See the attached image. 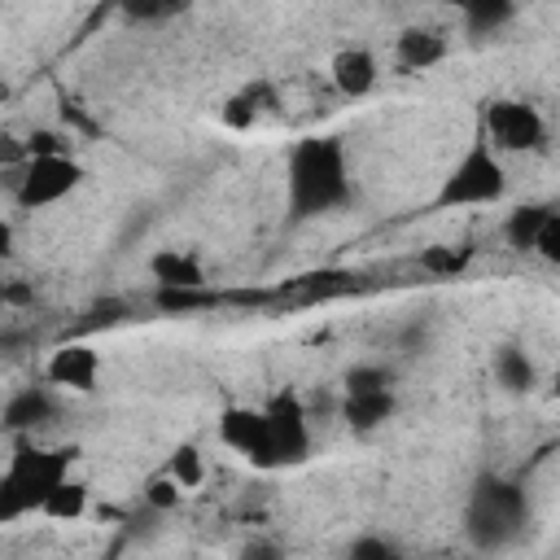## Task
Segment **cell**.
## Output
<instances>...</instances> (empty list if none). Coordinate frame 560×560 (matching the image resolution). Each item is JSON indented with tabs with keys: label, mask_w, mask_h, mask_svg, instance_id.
Wrapping results in <instances>:
<instances>
[{
	"label": "cell",
	"mask_w": 560,
	"mask_h": 560,
	"mask_svg": "<svg viewBox=\"0 0 560 560\" xmlns=\"http://www.w3.org/2000/svg\"><path fill=\"white\" fill-rule=\"evenodd\" d=\"M354 201V162L341 136H298L284 153V214L311 223Z\"/></svg>",
	"instance_id": "obj_1"
},
{
	"label": "cell",
	"mask_w": 560,
	"mask_h": 560,
	"mask_svg": "<svg viewBox=\"0 0 560 560\" xmlns=\"http://www.w3.org/2000/svg\"><path fill=\"white\" fill-rule=\"evenodd\" d=\"M79 446H48L39 438H13L9 459L0 468V525H18L26 516H39L52 490L74 477Z\"/></svg>",
	"instance_id": "obj_2"
},
{
	"label": "cell",
	"mask_w": 560,
	"mask_h": 560,
	"mask_svg": "<svg viewBox=\"0 0 560 560\" xmlns=\"http://www.w3.org/2000/svg\"><path fill=\"white\" fill-rule=\"evenodd\" d=\"M459 529L464 542L481 556H499L516 547L529 529V490L508 472H477L464 494Z\"/></svg>",
	"instance_id": "obj_3"
},
{
	"label": "cell",
	"mask_w": 560,
	"mask_h": 560,
	"mask_svg": "<svg viewBox=\"0 0 560 560\" xmlns=\"http://www.w3.org/2000/svg\"><path fill=\"white\" fill-rule=\"evenodd\" d=\"M512 188L508 162L472 131V140L464 144V153L446 166V175L438 179L433 192V210H477V206H499Z\"/></svg>",
	"instance_id": "obj_4"
},
{
	"label": "cell",
	"mask_w": 560,
	"mask_h": 560,
	"mask_svg": "<svg viewBox=\"0 0 560 560\" xmlns=\"http://www.w3.org/2000/svg\"><path fill=\"white\" fill-rule=\"evenodd\" d=\"M477 136L499 153V158H516V153H538L547 149V118L534 101L525 96H490L477 109Z\"/></svg>",
	"instance_id": "obj_5"
},
{
	"label": "cell",
	"mask_w": 560,
	"mask_h": 560,
	"mask_svg": "<svg viewBox=\"0 0 560 560\" xmlns=\"http://www.w3.org/2000/svg\"><path fill=\"white\" fill-rule=\"evenodd\" d=\"M83 184H88V166L79 162V153H44V158H26L13 171V201L18 210L39 214L70 201Z\"/></svg>",
	"instance_id": "obj_6"
},
{
	"label": "cell",
	"mask_w": 560,
	"mask_h": 560,
	"mask_svg": "<svg viewBox=\"0 0 560 560\" xmlns=\"http://www.w3.org/2000/svg\"><path fill=\"white\" fill-rule=\"evenodd\" d=\"M219 442H223L232 455H241L249 468H258V472H276V468H280L276 446H271L267 416H262V407H254V402H228V407L219 411Z\"/></svg>",
	"instance_id": "obj_7"
},
{
	"label": "cell",
	"mask_w": 560,
	"mask_h": 560,
	"mask_svg": "<svg viewBox=\"0 0 560 560\" xmlns=\"http://www.w3.org/2000/svg\"><path fill=\"white\" fill-rule=\"evenodd\" d=\"M262 416H267V429H271V446H276V459L280 468H293L311 455V407L298 389H276L267 402H262Z\"/></svg>",
	"instance_id": "obj_8"
},
{
	"label": "cell",
	"mask_w": 560,
	"mask_h": 560,
	"mask_svg": "<svg viewBox=\"0 0 560 560\" xmlns=\"http://www.w3.org/2000/svg\"><path fill=\"white\" fill-rule=\"evenodd\" d=\"M101 372H105V359L92 341H61L44 363V385H52L57 394L92 398L101 389Z\"/></svg>",
	"instance_id": "obj_9"
},
{
	"label": "cell",
	"mask_w": 560,
	"mask_h": 560,
	"mask_svg": "<svg viewBox=\"0 0 560 560\" xmlns=\"http://www.w3.org/2000/svg\"><path fill=\"white\" fill-rule=\"evenodd\" d=\"M52 420H57V389L52 385H22L0 407V429L9 438H35Z\"/></svg>",
	"instance_id": "obj_10"
},
{
	"label": "cell",
	"mask_w": 560,
	"mask_h": 560,
	"mask_svg": "<svg viewBox=\"0 0 560 560\" xmlns=\"http://www.w3.org/2000/svg\"><path fill=\"white\" fill-rule=\"evenodd\" d=\"M328 83H332L337 96H346V101L372 96L376 83H381V57H376L368 44H346V48H337L332 61H328Z\"/></svg>",
	"instance_id": "obj_11"
},
{
	"label": "cell",
	"mask_w": 560,
	"mask_h": 560,
	"mask_svg": "<svg viewBox=\"0 0 560 560\" xmlns=\"http://www.w3.org/2000/svg\"><path fill=\"white\" fill-rule=\"evenodd\" d=\"M144 271L153 280V289H210V271H206L201 254L188 245H158L144 258Z\"/></svg>",
	"instance_id": "obj_12"
},
{
	"label": "cell",
	"mask_w": 560,
	"mask_h": 560,
	"mask_svg": "<svg viewBox=\"0 0 560 560\" xmlns=\"http://www.w3.org/2000/svg\"><path fill=\"white\" fill-rule=\"evenodd\" d=\"M451 52V39L438 31V26H402L394 35V66L416 74V70H433L442 66Z\"/></svg>",
	"instance_id": "obj_13"
},
{
	"label": "cell",
	"mask_w": 560,
	"mask_h": 560,
	"mask_svg": "<svg viewBox=\"0 0 560 560\" xmlns=\"http://www.w3.org/2000/svg\"><path fill=\"white\" fill-rule=\"evenodd\" d=\"M490 376L503 394H534L538 389V363L521 341H503L490 354Z\"/></svg>",
	"instance_id": "obj_14"
},
{
	"label": "cell",
	"mask_w": 560,
	"mask_h": 560,
	"mask_svg": "<svg viewBox=\"0 0 560 560\" xmlns=\"http://www.w3.org/2000/svg\"><path fill=\"white\" fill-rule=\"evenodd\" d=\"M394 411H398V398H394V389H363V394H341V402H337V416L354 429V433H376V429H385L389 420H394Z\"/></svg>",
	"instance_id": "obj_15"
},
{
	"label": "cell",
	"mask_w": 560,
	"mask_h": 560,
	"mask_svg": "<svg viewBox=\"0 0 560 560\" xmlns=\"http://www.w3.org/2000/svg\"><path fill=\"white\" fill-rule=\"evenodd\" d=\"M556 210H560L556 201H521V206H512V210L503 214V223H499L503 245H508L512 254H534V241H538V232L547 228V219H551Z\"/></svg>",
	"instance_id": "obj_16"
},
{
	"label": "cell",
	"mask_w": 560,
	"mask_h": 560,
	"mask_svg": "<svg viewBox=\"0 0 560 560\" xmlns=\"http://www.w3.org/2000/svg\"><path fill=\"white\" fill-rule=\"evenodd\" d=\"M472 258H477V245H451V241H433V245H424V249L416 254L420 271L433 276V280H455V276H464V271L472 267Z\"/></svg>",
	"instance_id": "obj_17"
},
{
	"label": "cell",
	"mask_w": 560,
	"mask_h": 560,
	"mask_svg": "<svg viewBox=\"0 0 560 560\" xmlns=\"http://www.w3.org/2000/svg\"><path fill=\"white\" fill-rule=\"evenodd\" d=\"M88 508H92V486H88L83 477H66V481L52 490V499L44 503V512H39V516L70 525V521H83V516H88Z\"/></svg>",
	"instance_id": "obj_18"
},
{
	"label": "cell",
	"mask_w": 560,
	"mask_h": 560,
	"mask_svg": "<svg viewBox=\"0 0 560 560\" xmlns=\"http://www.w3.org/2000/svg\"><path fill=\"white\" fill-rule=\"evenodd\" d=\"M516 13H521V9H516L512 0H472V4L459 9V22H464L468 35H494V31H503Z\"/></svg>",
	"instance_id": "obj_19"
},
{
	"label": "cell",
	"mask_w": 560,
	"mask_h": 560,
	"mask_svg": "<svg viewBox=\"0 0 560 560\" xmlns=\"http://www.w3.org/2000/svg\"><path fill=\"white\" fill-rule=\"evenodd\" d=\"M162 472H166L184 494L197 490V486L206 481V455H201V446H197V442H175V451L166 455Z\"/></svg>",
	"instance_id": "obj_20"
},
{
	"label": "cell",
	"mask_w": 560,
	"mask_h": 560,
	"mask_svg": "<svg viewBox=\"0 0 560 560\" xmlns=\"http://www.w3.org/2000/svg\"><path fill=\"white\" fill-rule=\"evenodd\" d=\"M341 560H407V551L389 534H354Z\"/></svg>",
	"instance_id": "obj_21"
},
{
	"label": "cell",
	"mask_w": 560,
	"mask_h": 560,
	"mask_svg": "<svg viewBox=\"0 0 560 560\" xmlns=\"http://www.w3.org/2000/svg\"><path fill=\"white\" fill-rule=\"evenodd\" d=\"M210 302H214L210 289H153V306L162 315H188V311H201Z\"/></svg>",
	"instance_id": "obj_22"
},
{
	"label": "cell",
	"mask_w": 560,
	"mask_h": 560,
	"mask_svg": "<svg viewBox=\"0 0 560 560\" xmlns=\"http://www.w3.org/2000/svg\"><path fill=\"white\" fill-rule=\"evenodd\" d=\"M363 389H394V372L385 363H350L341 376V394H363Z\"/></svg>",
	"instance_id": "obj_23"
},
{
	"label": "cell",
	"mask_w": 560,
	"mask_h": 560,
	"mask_svg": "<svg viewBox=\"0 0 560 560\" xmlns=\"http://www.w3.org/2000/svg\"><path fill=\"white\" fill-rule=\"evenodd\" d=\"M144 503H149L153 512H175V508L184 503V490H179L166 472H153V477L144 481Z\"/></svg>",
	"instance_id": "obj_24"
},
{
	"label": "cell",
	"mask_w": 560,
	"mask_h": 560,
	"mask_svg": "<svg viewBox=\"0 0 560 560\" xmlns=\"http://www.w3.org/2000/svg\"><path fill=\"white\" fill-rule=\"evenodd\" d=\"M534 258H542L547 267H560V210L547 219V228L534 241Z\"/></svg>",
	"instance_id": "obj_25"
},
{
	"label": "cell",
	"mask_w": 560,
	"mask_h": 560,
	"mask_svg": "<svg viewBox=\"0 0 560 560\" xmlns=\"http://www.w3.org/2000/svg\"><path fill=\"white\" fill-rule=\"evenodd\" d=\"M236 560H284V547L276 538H245Z\"/></svg>",
	"instance_id": "obj_26"
},
{
	"label": "cell",
	"mask_w": 560,
	"mask_h": 560,
	"mask_svg": "<svg viewBox=\"0 0 560 560\" xmlns=\"http://www.w3.org/2000/svg\"><path fill=\"white\" fill-rule=\"evenodd\" d=\"M175 13H179V4H127L122 9V18H131V22H162Z\"/></svg>",
	"instance_id": "obj_27"
},
{
	"label": "cell",
	"mask_w": 560,
	"mask_h": 560,
	"mask_svg": "<svg viewBox=\"0 0 560 560\" xmlns=\"http://www.w3.org/2000/svg\"><path fill=\"white\" fill-rule=\"evenodd\" d=\"M13 241H18V232H13V219L0 210V262H9V258H13Z\"/></svg>",
	"instance_id": "obj_28"
},
{
	"label": "cell",
	"mask_w": 560,
	"mask_h": 560,
	"mask_svg": "<svg viewBox=\"0 0 560 560\" xmlns=\"http://www.w3.org/2000/svg\"><path fill=\"white\" fill-rule=\"evenodd\" d=\"M4 284H9V280H0V302H4Z\"/></svg>",
	"instance_id": "obj_29"
}]
</instances>
